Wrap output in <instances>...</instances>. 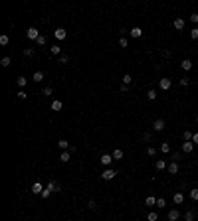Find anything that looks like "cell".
<instances>
[{"label": "cell", "mask_w": 198, "mask_h": 221, "mask_svg": "<svg viewBox=\"0 0 198 221\" xmlns=\"http://www.w3.org/2000/svg\"><path fill=\"white\" fill-rule=\"evenodd\" d=\"M117 174H119L117 170H113V168H105L103 172H101V180H105V182H107V180H113Z\"/></svg>", "instance_id": "6da1fadb"}, {"label": "cell", "mask_w": 198, "mask_h": 221, "mask_svg": "<svg viewBox=\"0 0 198 221\" xmlns=\"http://www.w3.org/2000/svg\"><path fill=\"white\" fill-rule=\"evenodd\" d=\"M26 36H28V40H34V42H36L42 34H40V30H38V28H34V26H32V28L26 30Z\"/></svg>", "instance_id": "7a4b0ae2"}, {"label": "cell", "mask_w": 198, "mask_h": 221, "mask_svg": "<svg viewBox=\"0 0 198 221\" xmlns=\"http://www.w3.org/2000/svg\"><path fill=\"white\" fill-rule=\"evenodd\" d=\"M159 87L163 89V91H168L170 87H173V81H170L168 77H160V81H159Z\"/></svg>", "instance_id": "3957f363"}, {"label": "cell", "mask_w": 198, "mask_h": 221, "mask_svg": "<svg viewBox=\"0 0 198 221\" xmlns=\"http://www.w3.org/2000/svg\"><path fill=\"white\" fill-rule=\"evenodd\" d=\"M46 188H48V190H50L52 193H56V192H62V186L58 184L56 180H50V182H48V186H46Z\"/></svg>", "instance_id": "277c9868"}, {"label": "cell", "mask_w": 198, "mask_h": 221, "mask_svg": "<svg viewBox=\"0 0 198 221\" xmlns=\"http://www.w3.org/2000/svg\"><path fill=\"white\" fill-rule=\"evenodd\" d=\"M53 38H56L58 42H62V40H66V38H67V32L63 30V28H58L56 32H53Z\"/></svg>", "instance_id": "5b68a950"}, {"label": "cell", "mask_w": 198, "mask_h": 221, "mask_svg": "<svg viewBox=\"0 0 198 221\" xmlns=\"http://www.w3.org/2000/svg\"><path fill=\"white\" fill-rule=\"evenodd\" d=\"M153 130H154V132L164 130V121H163V118H157V121L153 122Z\"/></svg>", "instance_id": "8992f818"}, {"label": "cell", "mask_w": 198, "mask_h": 221, "mask_svg": "<svg viewBox=\"0 0 198 221\" xmlns=\"http://www.w3.org/2000/svg\"><path fill=\"white\" fill-rule=\"evenodd\" d=\"M178 217H180V211H178V209H170V211L167 213V219H168V221H178Z\"/></svg>", "instance_id": "52a82bcc"}, {"label": "cell", "mask_w": 198, "mask_h": 221, "mask_svg": "<svg viewBox=\"0 0 198 221\" xmlns=\"http://www.w3.org/2000/svg\"><path fill=\"white\" fill-rule=\"evenodd\" d=\"M129 36H131V38H135V40H139V38L143 36V30L139 28V26H135V28H131V30H129Z\"/></svg>", "instance_id": "ba28073f"}, {"label": "cell", "mask_w": 198, "mask_h": 221, "mask_svg": "<svg viewBox=\"0 0 198 221\" xmlns=\"http://www.w3.org/2000/svg\"><path fill=\"white\" fill-rule=\"evenodd\" d=\"M99 160H101V164H103L105 168H109V164L113 162V156H111V154H103V156H101Z\"/></svg>", "instance_id": "9c48e42d"}, {"label": "cell", "mask_w": 198, "mask_h": 221, "mask_svg": "<svg viewBox=\"0 0 198 221\" xmlns=\"http://www.w3.org/2000/svg\"><path fill=\"white\" fill-rule=\"evenodd\" d=\"M173 26H174V30H184V26H186V22H184V18H174V22H173Z\"/></svg>", "instance_id": "30bf717a"}, {"label": "cell", "mask_w": 198, "mask_h": 221, "mask_svg": "<svg viewBox=\"0 0 198 221\" xmlns=\"http://www.w3.org/2000/svg\"><path fill=\"white\" fill-rule=\"evenodd\" d=\"M173 201L176 203V206H180V203H184V193L182 192H176L173 196Z\"/></svg>", "instance_id": "8fae6325"}, {"label": "cell", "mask_w": 198, "mask_h": 221, "mask_svg": "<svg viewBox=\"0 0 198 221\" xmlns=\"http://www.w3.org/2000/svg\"><path fill=\"white\" fill-rule=\"evenodd\" d=\"M44 190H46V188H44V186H42V184H40V182H36V184H34V186H32V190H30V192H32V193H36V196H40V193H42V192H44Z\"/></svg>", "instance_id": "7c38bea8"}, {"label": "cell", "mask_w": 198, "mask_h": 221, "mask_svg": "<svg viewBox=\"0 0 198 221\" xmlns=\"http://www.w3.org/2000/svg\"><path fill=\"white\" fill-rule=\"evenodd\" d=\"M167 170H168V174H178L180 166H178V162H170V164L167 166Z\"/></svg>", "instance_id": "4fadbf2b"}, {"label": "cell", "mask_w": 198, "mask_h": 221, "mask_svg": "<svg viewBox=\"0 0 198 221\" xmlns=\"http://www.w3.org/2000/svg\"><path fill=\"white\" fill-rule=\"evenodd\" d=\"M194 150V142H182V154H190Z\"/></svg>", "instance_id": "5bb4252c"}, {"label": "cell", "mask_w": 198, "mask_h": 221, "mask_svg": "<svg viewBox=\"0 0 198 221\" xmlns=\"http://www.w3.org/2000/svg\"><path fill=\"white\" fill-rule=\"evenodd\" d=\"M180 160H184L182 152H170V162H180Z\"/></svg>", "instance_id": "9a60e30c"}, {"label": "cell", "mask_w": 198, "mask_h": 221, "mask_svg": "<svg viewBox=\"0 0 198 221\" xmlns=\"http://www.w3.org/2000/svg\"><path fill=\"white\" fill-rule=\"evenodd\" d=\"M69 160H71V152H69V150H63V152L60 154V162H69Z\"/></svg>", "instance_id": "2e32d148"}, {"label": "cell", "mask_w": 198, "mask_h": 221, "mask_svg": "<svg viewBox=\"0 0 198 221\" xmlns=\"http://www.w3.org/2000/svg\"><path fill=\"white\" fill-rule=\"evenodd\" d=\"M180 69H182V71H190V69H192V61H190V59H182V61H180Z\"/></svg>", "instance_id": "e0dca14e"}, {"label": "cell", "mask_w": 198, "mask_h": 221, "mask_svg": "<svg viewBox=\"0 0 198 221\" xmlns=\"http://www.w3.org/2000/svg\"><path fill=\"white\" fill-rule=\"evenodd\" d=\"M16 85H18L20 89H24L26 85H28V77H24V75H20V77L16 79Z\"/></svg>", "instance_id": "ac0fdd59"}, {"label": "cell", "mask_w": 198, "mask_h": 221, "mask_svg": "<svg viewBox=\"0 0 198 221\" xmlns=\"http://www.w3.org/2000/svg\"><path fill=\"white\" fill-rule=\"evenodd\" d=\"M50 51H52V55H58V57H60V55H62V47H60V44H53V46L50 47Z\"/></svg>", "instance_id": "d6986e66"}, {"label": "cell", "mask_w": 198, "mask_h": 221, "mask_svg": "<svg viewBox=\"0 0 198 221\" xmlns=\"http://www.w3.org/2000/svg\"><path fill=\"white\" fill-rule=\"evenodd\" d=\"M32 81H36V83L44 81V71H36L34 75H32Z\"/></svg>", "instance_id": "ffe728a7"}, {"label": "cell", "mask_w": 198, "mask_h": 221, "mask_svg": "<svg viewBox=\"0 0 198 221\" xmlns=\"http://www.w3.org/2000/svg\"><path fill=\"white\" fill-rule=\"evenodd\" d=\"M154 168H157L159 172H160V170H164V168H167V162H164L163 158H159L157 162H154Z\"/></svg>", "instance_id": "44dd1931"}, {"label": "cell", "mask_w": 198, "mask_h": 221, "mask_svg": "<svg viewBox=\"0 0 198 221\" xmlns=\"http://www.w3.org/2000/svg\"><path fill=\"white\" fill-rule=\"evenodd\" d=\"M145 206H149V207H154V206H157V199H154V196H147Z\"/></svg>", "instance_id": "7402d4cb"}, {"label": "cell", "mask_w": 198, "mask_h": 221, "mask_svg": "<svg viewBox=\"0 0 198 221\" xmlns=\"http://www.w3.org/2000/svg\"><path fill=\"white\" fill-rule=\"evenodd\" d=\"M192 136H194V132H192V130H188V128H186V130H184V134H182L184 142H192Z\"/></svg>", "instance_id": "603a6c76"}, {"label": "cell", "mask_w": 198, "mask_h": 221, "mask_svg": "<svg viewBox=\"0 0 198 221\" xmlns=\"http://www.w3.org/2000/svg\"><path fill=\"white\" fill-rule=\"evenodd\" d=\"M111 156H113V160H123V150L121 148H115Z\"/></svg>", "instance_id": "cb8c5ba5"}, {"label": "cell", "mask_w": 198, "mask_h": 221, "mask_svg": "<svg viewBox=\"0 0 198 221\" xmlns=\"http://www.w3.org/2000/svg\"><path fill=\"white\" fill-rule=\"evenodd\" d=\"M62 109H63L62 101H52V111H62Z\"/></svg>", "instance_id": "d4e9b609"}, {"label": "cell", "mask_w": 198, "mask_h": 221, "mask_svg": "<svg viewBox=\"0 0 198 221\" xmlns=\"http://www.w3.org/2000/svg\"><path fill=\"white\" fill-rule=\"evenodd\" d=\"M188 196H190L192 201H198V188H192V190L188 192Z\"/></svg>", "instance_id": "484cf974"}, {"label": "cell", "mask_w": 198, "mask_h": 221, "mask_svg": "<svg viewBox=\"0 0 198 221\" xmlns=\"http://www.w3.org/2000/svg\"><path fill=\"white\" fill-rule=\"evenodd\" d=\"M58 146H60L62 150H69V148H71V146H69V142H67V140H60V142H58Z\"/></svg>", "instance_id": "4316f807"}, {"label": "cell", "mask_w": 198, "mask_h": 221, "mask_svg": "<svg viewBox=\"0 0 198 221\" xmlns=\"http://www.w3.org/2000/svg\"><path fill=\"white\" fill-rule=\"evenodd\" d=\"M194 217H196V213L192 211V209H188V211L184 213V219H186V221H194Z\"/></svg>", "instance_id": "83f0119b"}, {"label": "cell", "mask_w": 198, "mask_h": 221, "mask_svg": "<svg viewBox=\"0 0 198 221\" xmlns=\"http://www.w3.org/2000/svg\"><path fill=\"white\" fill-rule=\"evenodd\" d=\"M147 99H149V101H154V99H157V91H154V89H149V91H147Z\"/></svg>", "instance_id": "f1b7e54d"}, {"label": "cell", "mask_w": 198, "mask_h": 221, "mask_svg": "<svg viewBox=\"0 0 198 221\" xmlns=\"http://www.w3.org/2000/svg\"><path fill=\"white\" fill-rule=\"evenodd\" d=\"M22 53H24V57H34V55H36V51L32 50V47H26Z\"/></svg>", "instance_id": "f546056e"}, {"label": "cell", "mask_w": 198, "mask_h": 221, "mask_svg": "<svg viewBox=\"0 0 198 221\" xmlns=\"http://www.w3.org/2000/svg\"><path fill=\"white\" fill-rule=\"evenodd\" d=\"M160 152L168 154V152H170V144H168V142H163V144H160Z\"/></svg>", "instance_id": "4dcf8cb0"}, {"label": "cell", "mask_w": 198, "mask_h": 221, "mask_svg": "<svg viewBox=\"0 0 198 221\" xmlns=\"http://www.w3.org/2000/svg\"><path fill=\"white\" fill-rule=\"evenodd\" d=\"M36 44H38V46H46V44H48V38H46L44 34H42V36L38 38V40H36Z\"/></svg>", "instance_id": "1f68e13d"}, {"label": "cell", "mask_w": 198, "mask_h": 221, "mask_svg": "<svg viewBox=\"0 0 198 221\" xmlns=\"http://www.w3.org/2000/svg\"><path fill=\"white\" fill-rule=\"evenodd\" d=\"M16 95H18V99H20V101H26V99H28V93H26L24 89H20V91H18V93H16Z\"/></svg>", "instance_id": "d6a6232c"}, {"label": "cell", "mask_w": 198, "mask_h": 221, "mask_svg": "<svg viewBox=\"0 0 198 221\" xmlns=\"http://www.w3.org/2000/svg\"><path fill=\"white\" fill-rule=\"evenodd\" d=\"M131 81H133V77H131L129 73H125V75H123V85H131Z\"/></svg>", "instance_id": "836d02e7"}, {"label": "cell", "mask_w": 198, "mask_h": 221, "mask_svg": "<svg viewBox=\"0 0 198 221\" xmlns=\"http://www.w3.org/2000/svg\"><path fill=\"white\" fill-rule=\"evenodd\" d=\"M119 46H121V47H127V46H129V40H127L125 36H121V38H119Z\"/></svg>", "instance_id": "e575fe53"}, {"label": "cell", "mask_w": 198, "mask_h": 221, "mask_svg": "<svg viewBox=\"0 0 198 221\" xmlns=\"http://www.w3.org/2000/svg\"><path fill=\"white\" fill-rule=\"evenodd\" d=\"M8 42H10V40H8V36H6V34L0 36V46H8Z\"/></svg>", "instance_id": "d590c367"}, {"label": "cell", "mask_w": 198, "mask_h": 221, "mask_svg": "<svg viewBox=\"0 0 198 221\" xmlns=\"http://www.w3.org/2000/svg\"><path fill=\"white\" fill-rule=\"evenodd\" d=\"M157 207H167V199H164V197H159V199H157Z\"/></svg>", "instance_id": "8d00e7d4"}, {"label": "cell", "mask_w": 198, "mask_h": 221, "mask_svg": "<svg viewBox=\"0 0 198 221\" xmlns=\"http://www.w3.org/2000/svg\"><path fill=\"white\" fill-rule=\"evenodd\" d=\"M147 219H149V221H159V215L154 213V211H151V213L147 215Z\"/></svg>", "instance_id": "74e56055"}, {"label": "cell", "mask_w": 198, "mask_h": 221, "mask_svg": "<svg viewBox=\"0 0 198 221\" xmlns=\"http://www.w3.org/2000/svg\"><path fill=\"white\" fill-rule=\"evenodd\" d=\"M190 38H192V40H198V28H196V26L190 30Z\"/></svg>", "instance_id": "f35d334b"}, {"label": "cell", "mask_w": 198, "mask_h": 221, "mask_svg": "<svg viewBox=\"0 0 198 221\" xmlns=\"http://www.w3.org/2000/svg\"><path fill=\"white\" fill-rule=\"evenodd\" d=\"M53 93V89L52 87H44V91H42V95H44V97H50Z\"/></svg>", "instance_id": "ab89813d"}, {"label": "cell", "mask_w": 198, "mask_h": 221, "mask_svg": "<svg viewBox=\"0 0 198 221\" xmlns=\"http://www.w3.org/2000/svg\"><path fill=\"white\" fill-rule=\"evenodd\" d=\"M178 83H180V87H188V83H190V79H188V77H182V79H180V81H178Z\"/></svg>", "instance_id": "60d3db41"}, {"label": "cell", "mask_w": 198, "mask_h": 221, "mask_svg": "<svg viewBox=\"0 0 198 221\" xmlns=\"http://www.w3.org/2000/svg\"><path fill=\"white\" fill-rule=\"evenodd\" d=\"M40 196H42V199H48V197H50V196H52V192H50V190H48V188H46V190H44V192H42V193H40Z\"/></svg>", "instance_id": "b9f144b4"}, {"label": "cell", "mask_w": 198, "mask_h": 221, "mask_svg": "<svg viewBox=\"0 0 198 221\" xmlns=\"http://www.w3.org/2000/svg\"><path fill=\"white\" fill-rule=\"evenodd\" d=\"M147 154H149V156H157V148H154V146H149V148H147Z\"/></svg>", "instance_id": "7bdbcfd3"}, {"label": "cell", "mask_w": 198, "mask_h": 221, "mask_svg": "<svg viewBox=\"0 0 198 221\" xmlns=\"http://www.w3.org/2000/svg\"><path fill=\"white\" fill-rule=\"evenodd\" d=\"M0 65H2V67H8V65H10V57H2V61H0Z\"/></svg>", "instance_id": "ee69618b"}, {"label": "cell", "mask_w": 198, "mask_h": 221, "mask_svg": "<svg viewBox=\"0 0 198 221\" xmlns=\"http://www.w3.org/2000/svg\"><path fill=\"white\" fill-rule=\"evenodd\" d=\"M190 22H192V24H198V14H196V12L190 14Z\"/></svg>", "instance_id": "f6af8a7d"}, {"label": "cell", "mask_w": 198, "mask_h": 221, "mask_svg": "<svg viewBox=\"0 0 198 221\" xmlns=\"http://www.w3.org/2000/svg\"><path fill=\"white\" fill-rule=\"evenodd\" d=\"M69 61V55H66V53H62L60 55V63H67Z\"/></svg>", "instance_id": "bcb514c9"}, {"label": "cell", "mask_w": 198, "mask_h": 221, "mask_svg": "<svg viewBox=\"0 0 198 221\" xmlns=\"http://www.w3.org/2000/svg\"><path fill=\"white\" fill-rule=\"evenodd\" d=\"M151 138H153V132H145V134H143V140H147V142H149Z\"/></svg>", "instance_id": "7dc6e473"}, {"label": "cell", "mask_w": 198, "mask_h": 221, "mask_svg": "<svg viewBox=\"0 0 198 221\" xmlns=\"http://www.w3.org/2000/svg\"><path fill=\"white\" fill-rule=\"evenodd\" d=\"M87 207H89V209H95V207H97V203H95V201H93V199H89V203H87Z\"/></svg>", "instance_id": "c3c4849f"}, {"label": "cell", "mask_w": 198, "mask_h": 221, "mask_svg": "<svg viewBox=\"0 0 198 221\" xmlns=\"http://www.w3.org/2000/svg\"><path fill=\"white\" fill-rule=\"evenodd\" d=\"M163 57H173V51H168V50H163Z\"/></svg>", "instance_id": "681fc988"}, {"label": "cell", "mask_w": 198, "mask_h": 221, "mask_svg": "<svg viewBox=\"0 0 198 221\" xmlns=\"http://www.w3.org/2000/svg\"><path fill=\"white\" fill-rule=\"evenodd\" d=\"M192 142H194V146H198V132H194V136H192Z\"/></svg>", "instance_id": "f907efd6"}, {"label": "cell", "mask_w": 198, "mask_h": 221, "mask_svg": "<svg viewBox=\"0 0 198 221\" xmlns=\"http://www.w3.org/2000/svg\"><path fill=\"white\" fill-rule=\"evenodd\" d=\"M121 91H123V93H127V91H129V85H123L121 83Z\"/></svg>", "instance_id": "816d5d0a"}, {"label": "cell", "mask_w": 198, "mask_h": 221, "mask_svg": "<svg viewBox=\"0 0 198 221\" xmlns=\"http://www.w3.org/2000/svg\"><path fill=\"white\" fill-rule=\"evenodd\" d=\"M196 122H198V115H196Z\"/></svg>", "instance_id": "f5cc1de1"}]
</instances>
